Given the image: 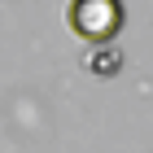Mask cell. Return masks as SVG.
I'll use <instances>...</instances> for the list:
<instances>
[{
	"label": "cell",
	"instance_id": "obj_2",
	"mask_svg": "<svg viewBox=\"0 0 153 153\" xmlns=\"http://www.w3.org/2000/svg\"><path fill=\"white\" fill-rule=\"evenodd\" d=\"M88 66H92V74H114L118 70V66H123V57H118V53H114V48H96V53H92V57H88Z\"/></svg>",
	"mask_w": 153,
	"mask_h": 153
},
{
	"label": "cell",
	"instance_id": "obj_1",
	"mask_svg": "<svg viewBox=\"0 0 153 153\" xmlns=\"http://www.w3.org/2000/svg\"><path fill=\"white\" fill-rule=\"evenodd\" d=\"M66 22L79 39L105 48L114 44V35L123 31V0H70Z\"/></svg>",
	"mask_w": 153,
	"mask_h": 153
}]
</instances>
